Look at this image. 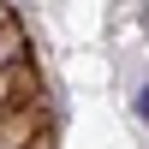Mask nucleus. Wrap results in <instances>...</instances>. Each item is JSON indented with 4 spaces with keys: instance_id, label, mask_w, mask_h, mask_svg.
Returning <instances> with one entry per match:
<instances>
[{
    "instance_id": "nucleus-1",
    "label": "nucleus",
    "mask_w": 149,
    "mask_h": 149,
    "mask_svg": "<svg viewBox=\"0 0 149 149\" xmlns=\"http://www.w3.org/2000/svg\"><path fill=\"white\" fill-rule=\"evenodd\" d=\"M131 113H137L143 125H149V84H143V90H137V102H131Z\"/></svg>"
}]
</instances>
